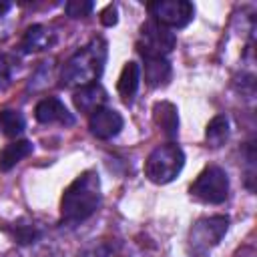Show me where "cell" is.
<instances>
[{
	"mask_svg": "<svg viewBox=\"0 0 257 257\" xmlns=\"http://www.w3.org/2000/svg\"><path fill=\"white\" fill-rule=\"evenodd\" d=\"M10 82V62L6 56L0 54V88H4Z\"/></svg>",
	"mask_w": 257,
	"mask_h": 257,
	"instance_id": "cell-21",
	"label": "cell"
},
{
	"mask_svg": "<svg viewBox=\"0 0 257 257\" xmlns=\"http://www.w3.org/2000/svg\"><path fill=\"white\" fill-rule=\"evenodd\" d=\"M12 8V4L10 2H4V0H0V16H4L8 10Z\"/></svg>",
	"mask_w": 257,
	"mask_h": 257,
	"instance_id": "cell-24",
	"label": "cell"
},
{
	"mask_svg": "<svg viewBox=\"0 0 257 257\" xmlns=\"http://www.w3.org/2000/svg\"><path fill=\"white\" fill-rule=\"evenodd\" d=\"M100 207V179L96 171L80 173L62 193L60 225H80Z\"/></svg>",
	"mask_w": 257,
	"mask_h": 257,
	"instance_id": "cell-1",
	"label": "cell"
},
{
	"mask_svg": "<svg viewBox=\"0 0 257 257\" xmlns=\"http://www.w3.org/2000/svg\"><path fill=\"white\" fill-rule=\"evenodd\" d=\"M122 116L112 110V108H106V106H100L96 108L90 116H88V128L90 133L96 137V139H102V141H108L112 137H116L122 128Z\"/></svg>",
	"mask_w": 257,
	"mask_h": 257,
	"instance_id": "cell-8",
	"label": "cell"
},
{
	"mask_svg": "<svg viewBox=\"0 0 257 257\" xmlns=\"http://www.w3.org/2000/svg\"><path fill=\"white\" fill-rule=\"evenodd\" d=\"M52 42H54V34L46 26L34 24L30 28H26V32L20 40V48H22V52H38V50L48 48Z\"/></svg>",
	"mask_w": 257,
	"mask_h": 257,
	"instance_id": "cell-15",
	"label": "cell"
},
{
	"mask_svg": "<svg viewBox=\"0 0 257 257\" xmlns=\"http://www.w3.org/2000/svg\"><path fill=\"white\" fill-rule=\"evenodd\" d=\"M92 8H94V2L90 0H70L64 4V10L70 18H84L92 12Z\"/></svg>",
	"mask_w": 257,
	"mask_h": 257,
	"instance_id": "cell-19",
	"label": "cell"
},
{
	"mask_svg": "<svg viewBox=\"0 0 257 257\" xmlns=\"http://www.w3.org/2000/svg\"><path fill=\"white\" fill-rule=\"evenodd\" d=\"M34 151V145L26 139L22 141H14V143H8L2 151H0V171L2 173H8L10 169H14L22 159H26L28 155H32Z\"/></svg>",
	"mask_w": 257,
	"mask_h": 257,
	"instance_id": "cell-14",
	"label": "cell"
},
{
	"mask_svg": "<svg viewBox=\"0 0 257 257\" xmlns=\"http://www.w3.org/2000/svg\"><path fill=\"white\" fill-rule=\"evenodd\" d=\"M185 165V153L179 145L167 143L159 145L145 161V175L155 185H167L183 171Z\"/></svg>",
	"mask_w": 257,
	"mask_h": 257,
	"instance_id": "cell-3",
	"label": "cell"
},
{
	"mask_svg": "<svg viewBox=\"0 0 257 257\" xmlns=\"http://www.w3.org/2000/svg\"><path fill=\"white\" fill-rule=\"evenodd\" d=\"M72 102H74L76 110L92 114L96 108L104 106V102H106V90L100 84H96V82L86 84V86H80V88L74 90Z\"/></svg>",
	"mask_w": 257,
	"mask_h": 257,
	"instance_id": "cell-10",
	"label": "cell"
},
{
	"mask_svg": "<svg viewBox=\"0 0 257 257\" xmlns=\"http://www.w3.org/2000/svg\"><path fill=\"white\" fill-rule=\"evenodd\" d=\"M229 229V217L227 215H211L201 217L195 221V225L189 231V253L195 257H205L213 247L219 245L223 235Z\"/></svg>",
	"mask_w": 257,
	"mask_h": 257,
	"instance_id": "cell-4",
	"label": "cell"
},
{
	"mask_svg": "<svg viewBox=\"0 0 257 257\" xmlns=\"http://www.w3.org/2000/svg\"><path fill=\"white\" fill-rule=\"evenodd\" d=\"M106 60V42L102 38H92L84 48L72 54L60 72L62 86H86L96 82L102 74Z\"/></svg>",
	"mask_w": 257,
	"mask_h": 257,
	"instance_id": "cell-2",
	"label": "cell"
},
{
	"mask_svg": "<svg viewBox=\"0 0 257 257\" xmlns=\"http://www.w3.org/2000/svg\"><path fill=\"white\" fill-rule=\"evenodd\" d=\"M145 58V80L149 86H165L171 80V64L163 56H143Z\"/></svg>",
	"mask_w": 257,
	"mask_h": 257,
	"instance_id": "cell-13",
	"label": "cell"
},
{
	"mask_svg": "<svg viewBox=\"0 0 257 257\" xmlns=\"http://www.w3.org/2000/svg\"><path fill=\"white\" fill-rule=\"evenodd\" d=\"M6 229L10 231V235L14 237V241L20 243V245L36 243L40 239V235H42L40 227L34 225V223H28V221H18V223H14L12 227H6Z\"/></svg>",
	"mask_w": 257,
	"mask_h": 257,
	"instance_id": "cell-18",
	"label": "cell"
},
{
	"mask_svg": "<svg viewBox=\"0 0 257 257\" xmlns=\"http://www.w3.org/2000/svg\"><path fill=\"white\" fill-rule=\"evenodd\" d=\"M233 257H257V251L251 245H243L233 253Z\"/></svg>",
	"mask_w": 257,
	"mask_h": 257,
	"instance_id": "cell-23",
	"label": "cell"
},
{
	"mask_svg": "<svg viewBox=\"0 0 257 257\" xmlns=\"http://www.w3.org/2000/svg\"><path fill=\"white\" fill-rule=\"evenodd\" d=\"M205 139H207V145L213 149L221 147L229 139V120L225 114H217L209 120V124L205 128Z\"/></svg>",
	"mask_w": 257,
	"mask_h": 257,
	"instance_id": "cell-16",
	"label": "cell"
},
{
	"mask_svg": "<svg viewBox=\"0 0 257 257\" xmlns=\"http://www.w3.org/2000/svg\"><path fill=\"white\" fill-rule=\"evenodd\" d=\"M34 116L38 122L42 124H62V126H70L74 124V116L72 112L64 106V102L56 96H48L42 98L36 106H34Z\"/></svg>",
	"mask_w": 257,
	"mask_h": 257,
	"instance_id": "cell-9",
	"label": "cell"
},
{
	"mask_svg": "<svg viewBox=\"0 0 257 257\" xmlns=\"http://www.w3.org/2000/svg\"><path fill=\"white\" fill-rule=\"evenodd\" d=\"M78 257H108V249L106 247H92L88 251H84L82 255Z\"/></svg>",
	"mask_w": 257,
	"mask_h": 257,
	"instance_id": "cell-22",
	"label": "cell"
},
{
	"mask_svg": "<svg viewBox=\"0 0 257 257\" xmlns=\"http://www.w3.org/2000/svg\"><path fill=\"white\" fill-rule=\"evenodd\" d=\"M153 120L167 139H175L179 133V110L169 100H159L153 106Z\"/></svg>",
	"mask_w": 257,
	"mask_h": 257,
	"instance_id": "cell-11",
	"label": "cell"
},
{
	"mask_svg": "<svg viewBox=\"0 0 257 257\" xmlns=\"http://www.w3.org/2000/svg\"><path fill=\"white\" fill-rule=\"evenodd\" d=\"M177 44V36L173 30L165 28L163 24L149 20L141 26V38L137 42V48L141 56H167Z\"/></svg>",
	"mask_w": 257,
	"mask_h": 257,
	"instance_id": "cell-6",
	"label": "cell"
},
{
	"mask_svg": "<svg viewBox=\"0 0 257 257\" xmlns=\"http://www.w3.org/2000/svg\"><path fill=\"white\" fill-rule=\"evenodd\" d=\"M24 126H26V122H24L22 112L12 110V108L0 110V133L4 137H18V135H22Z\"/></svg>",
	"mask_w": 257,
	"mask_h": 257,
	"instance_id": "cell-17",
	"label": "cell"
},
{
	"mask_svg": "<svg viewBox=\"0 0 257 257\" xmlns=\"http://www.w3.org/2000/svg\"><path fill=\"white\" fill-rule=\"evenodd\" d=\"M100 22L104 26H114L118 22V12H116V6L114 4H108L102 12H100Z\"/></svg>",
	"mask_w": 257,
	"mask_h": 257,
	"instance_id": "cell-20",
	"label": "cell"
},
{
	"mask_svg": "<svg viewBox=\"0 0 257 257\" xmlns=\"http://www.w3.org/2000/svg\"><path fill=\"white\" fill-rule=\"evenodd\" d=\"M189 193L193 199H197L201 203H209V205L223 203L229 195V177H227L225 169H221L217 165H209L207 169H203L199 173V177L191 185Z\"/></svg>",
	"mask_w": 257,
	"mask_h": 257,
	"instance_id": "cell-5",
	"label": "cell"
},
{
	"mask_svg": "<svg viewBox=\"0 0 257 257\" xmlns=\"http://www.w3.org/2000/svg\"><path fill=\"white\" fill-rule=\"evenodd\" d=\"M139 84H141V66L137 62H126L120 70V76H118V82H116V90H118V96L122 98L124 104H131L137 90H139Z\"/></svg>",
	"mask_w": 257,
	"mask_h": 257,
	"instance_id": "cell-12",
	"label": "cell"
},
{
	"mask_svg": "<svg viewBox=\"0 0 257 257\" xmlns=\"http://www.w3.org/2000/svg\"><path fill=\"white\" fill-rule=\"evenodd\" d=\"M147 8L153 20L169 30L185 28L195 16V6L187 0H157V2H149Z\"/></svg>",
	"mask_w": 257,
	"mask_h": 257,
	"instance_id": "cell-7",
	"label": "cell"
}]
</instances>
